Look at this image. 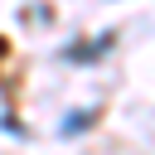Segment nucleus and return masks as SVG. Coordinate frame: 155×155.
I'll list each match as a JSON object with an SVG mask.
<instances>
[{"mask_svg":"<svg viewBox=\"0 0 155 155\" xmlns=\"http://www.w3.org/2000/svg\"><path fill=\"white\" fill-rule=\"evenodd\" d=\"M92 116H97L92 107H78V111H68V121H63V136H78V131H87V126H92Z\"/></svg>","mask_w":155,"mask_h":155,"instance_id":"nucleus-1","label":"nucleus"}]
</instances>
